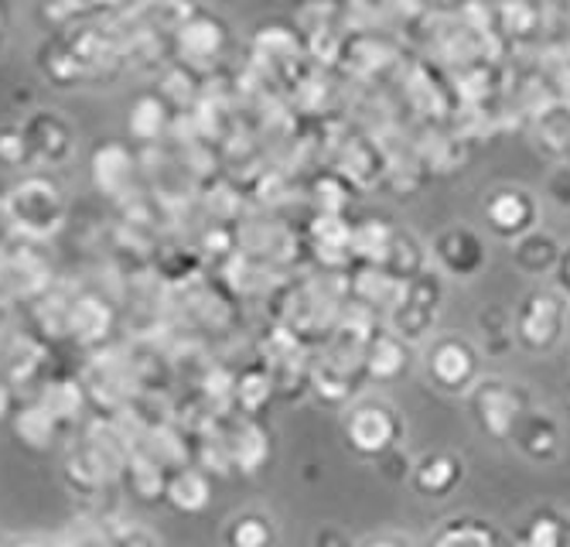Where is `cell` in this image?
<instances>
[{
  "label": "cell",
  "instance_id": "obj_1",
  "mask_svg": "<svg viewBox=\"0 0 570 547\" xmlns=\"http://www.w3.org/2000/svg\"><path fill=\"white\" fill-rule=\"evenodd\" d=\"M515 345L533 356H547L567 335V297L550 287H533L523 294V302L515 305Z\"/></svg>",
  "mask_w": 570,
  "mask_h": 547
},
{
  "label": "cell",
  "instance_id": "obj_2",
  "mask_svg": "<svg viewBox=\"0 0 570 547\" xmlns=\"http://www.w3.org/2000/svg\"><path fill=\"white\" fill-rule=\"evenodd\" d=\"M424 373L441 393L464 397L482 383V353L472 339L434 335L424 353Z\"/></svg>",
  "mask_w": 570,
  "mask_h": 547
},
{
  "label": "cell",
  "instance_id": "obj_3",
  "mask_svg": "<svg viewBox=\"0 0 570 547\" xmlns=\"http://www.w3.org/2000/svg\"><path fill=\"white\" fill-rule=\"evenodd\" d=\"M342 431L355 456L376 459V462L396 452L403 441V421L386 401H358L355 408H348Z\"/></svg>",
  "mask_w": 570,
  "mask_h": 547
},
{
  "label": "cell",
  "instance_id": "obj_4",
  "mask_svg": "<svg viewBox=\"0 0 570 547\" xmlns=\"http://www.w3.org/2000/svg\"><path fill=\"white\" fill-rule=\"evenodd\" d=\"M441 302H444V277L431 264L424 274H417L406 284V297L390 312V332L406 345L431 339Z\"/></svg>",
  "mask_w": 570,
  "mask_h": 547
},
{
  "label": "cell",
  "instance_id": "obj_5",
  "mask_svg": "<svg viewBox=\"0 0 570 547\" xmlns=\"http://www.w3.org/2000/svg\"><path fill=\"white\" fill-rule=\"evenodd\" d=\"M472 397V411H475V421L485 434L499 438V441H509L515 421L523 418V411L533 404L527 387H515V383H505V380H485L469 393Z\"/></svg>",
  "mask_w": 570,
  "mask_h": 547
},
{
  "label": "cell",
  "instance_id": "obj_6",
  "mask_svg": "<svg viewBox=\"0 0 570 547\" xmlns=\"http://www.w3.org/2000/svg\"><path fill=\"white\" fill-rule=\"evenodd\" d=\"M485 219H489V229L505 240V243H515L520 236L540 229V203L530 188H520V185H502L495 188L489 198H485Z\"/></svg>",
  "mask_w": 570,
  "mask_h": 547
},
{
  "label": "cell",
  "instance_id": "obj_7",
  "mask_svg": "<svg viewBox=\"0 0 570 547\" xmlns=\"http://www.w3.org/2000/svg\"><path fill=\"white\" fill-rule=\"evenodd\" d=\"M431 257L438 264L441 277H454V281H472L485 271L489 254L485 243L475 229L469 226H448L434 236Z\"/></svg>",
  "mask_w": 570,
  "mask_h": 547
},
{
  "label": "cell",
  "instance_id": "obj_8",
  "mask_svg": "<svg viewBox=\"0 0 570 547\" xmlns=\"http://www.w3.org/2000/svg\"><path fill=\"white\" fill-rule=\"evenodd\" d=\"M8 213H11V223L18 229L35 233V236H48V233H56L62 223V195L51 182L31 178L11 195Z\"/></svg>",
  "mask_w": 570,
  "mask_h": 547
},
{
  "label": "cell",
  "instance_id": "obj_9",
  "mask_svg": "<svg viewBox=\"0 0 570 547\" xmlns=\"http://www.w3.org/2000/svg\"><path fill=\"white\" fill-rule=\"evenodd\" d=\"M509 441L520 449V456H527L537 466H550L563 456V434H560V421L550 411L540 408H527L523 418L515 421Z\"/></svg>",
  "mask_w": 570,
  "mask_h": 547
},
{
  "label": "cell",
  "instance_id": "obj_10",
  "mask_svg": "<svg viewBox=\"0 0 570 547\" xmlns=\"http://www.w3.org/2000/svg\"><path fill=\"white\" fill-rule=\"evenodd\" d=\"M464 482V462L454 452H428L410 469V489L424 500H444Z\"/></svg>",
  "mask_w": 570,
  "mask_h": 547
},
{
  "label": "cell",
  "instance_id": "obj_11",
  "mask_svg": "<svg viewBox=\"0 0 570 547\" xmlns=\"http://www.w3.org/2000/svg\"><path fill=\"white\" fill-rule=\"evenodd\" d=\"M563 261V246L553 233L547 229H533L527 236H520L512 243V264L520 274L527 277H547V274H557Z\"/></svg>",
  "mask_w": 570,
  "mask_h": 547
},
{
  "label": "cell",
  "instance_id": "obj_12",
  "mask_svg": "<svg viewBox=\"0 0 570 547\" xmlns=\"http://www.w3.org/2000/svg\"><path fill=\"white\" fill-rule=\"evenodd\" d=\"M475 332H479V353L489 360H505L515 345V319L505 305H485L475 319Z\"/></svg>",
  "mask_w": 570,
  "mask_h": 547
},
{
  "label": "cell",
  "instance_id": "obj_13",
  "mask_svg": "<svg viewBox=\"0 0 570 547\" xmlns=\"http://www.w3.org/2000/svg\"><path fill=\"white\" fill-rule=\"evenodd\" d=\"M362 363H366L370 380H376V383H393V380H400L403 370H406V342L396 339L393 332H383L380 339L370 342L366 360H362Z\"/></svg>",
  "mask_w": 570,
  "mask_h": 547
},
{
  "label": "cell",
  "instance_id": "obj_14",
  "mask_svg": "<svg viewBox=\"0 0 570 547\" xmlns=\"http://www.w3.org/2000/svg\"><path fill=\"white\" fill-rule=\"evenodd\" d=\"M178 45H181L185 59L209 62L213 56H219V48H223V25L213 18H188V21H181Z\"/></svg>",
  "mask_w": 570,
  "mask_h": 547
},
{
  "label": "cell",
  "instance_id": "obj_15",
  "mask_svg": "<svg viewBox=\"0 0 570 547\" xmlns=\"http://www.w3.org/2000/svg\"><path fill=\"white\" fill-rule=\"evenodd\" d=\"M277 544V527L264 514H236L226 524V547H274Z\"/></svg>",
  "mask_w": 570,
  "mask_h": 547
},
{
  "label": "cell",
  "instance_id": "obj_16",
  "mask_svg": "<svg viewBox=\"0 0 570 547\" xmlns=\"http://www.w3.org/2000/svg\"><path fill=\"white\" fill-rule=\"evenodd\" d=\"M168 496H171V504L178 510H191L195 514V510H202L205 504H209V479H205L202 472H195V469H185L181 476L171 479Z\"/></svg>",
  "mask_w": 570,
  "mask_h": 547
},
{
  "label": "cell",
  "instance_id": "obj_17",
  "mask_svg": "<svg viewBox=\"0 0 570 547\" xmlns=\"http://www.w3.org/2000/svg\"><path fill=\"white\" fill-rule=\"evenodd\" d=\"M96 178H99V188L102 192H120L130 178V155L124 147H102L96 155Z\"/></svg>",
  "mask_w": 570,
  "mask_h": 547
},
{
  "label": "cell",
  "instance_id": "obj_18",
  "mask_svg": "<svg viewBox=\"0 0 570 547\" xmlns=\"http://www.w3.org/2000/svg\"><path fill=\"white\" fill-rule=\"evenodd\" d=\"M434 547H499L495 544V534L489 524H469V520H454L448 524L438 537H434Z\"/></svg>",
  "mask_w": 570,
  "mask_h": 547
},
{
  "label": "cell",
  "instance_id": "obj_19",
  "mask_svg": "<svg viewBox=\"0 0 570 547\" xmlns=\"http://www.w3.org/2000/svg\"><path fill=\"white\" fill-rule=\"evenodd\" d=\"M165 117H168V107H165V99L158 96H140L134 110H130V130L144 140H154L161 134L165 127Z\"/></svg>",
  "mask_w": 570,
  "mask_h": 547
},
{
  "label": "cell",
  "instance_id": "obj_20",
  "mask_svg": "<svg viewBox=\"0 0 570 547\" xmlns=\"http://www.w3.org/2000/svg\"><path fill=\"white\" fill-rule=\"evenodd\" d=\"M527 547H563V524L553 517H537L530 524Z\"/></svg>",
  "mask_w": 570,
  "mask_h": 547
},
{
  "label": "cell",
  "instance_id": "obj_21",
  "mask_svg": "<svg viewBox=\"0 0 570 547\" xmlns=\"http://www.w3.org/2000/svg\"><path fill=\"white\" fill-rule=\"evenodd\" d=\"M31 155L24 130H0V162L4 165H18Z\"/></svg>",
  "mask_w": 570,
  "mask_h": 547
},
{
  "label": "cell",
  "instance_id": "obj_22",
  "mask_svg": "<svg viewBox=\"0 0 570 547\" xmlns=\"http://www.w3.org/2000/svg\"><path fill=\"white\" fill-rule=\"evenodd\" d=\"M311 547H355L352 534L338 524H325L315 530V540H311Z\"/></svg>",
  "mask_w": 570,
  "mask_h": 547
},
{
  "label": "cell",
  "instance_id": "obj_23",
  "mask_svg": "<svg viewBox=\"0 0 570 547\" xmlns=\"http://www.w3.org/2000/svg\"><path fill=\"white\" fill-rule=\"evenodd\" d=\"M557 277H560V291L570 294V251H563V261L557 267Z\"/></svg>",
  "mask_w": 570,
  "mask_h": 547
},
{
  "label": "cell",
  "instance_id": "obj_24",
  "mask_svg": "<svg viewBox=\"0 0 570 547\" xmlns=\"http://www.w3.org/2000/svg\"><path fill=\"white\" fill-rule=\"evenodd\" d=\"M0 25H4V14H0Z\"/></svg>",
  "mask_w": 570,
  "mask_h": 547
}]
</instances>
